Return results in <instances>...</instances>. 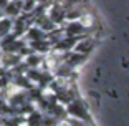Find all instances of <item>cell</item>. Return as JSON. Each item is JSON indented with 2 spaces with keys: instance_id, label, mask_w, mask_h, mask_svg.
Returning a JSON list of instances; mask_svg holds the SVG:
<instances>
[{
  "instance_id": "1",
  "label": "cell",
  "mask_w": 129,
  "mask_h": 126,
  "mask_svg": "<svg viewBox=\"0 0 129 126\" xmlns=\"http://www.w3.org/2000/svg\"><path fill=\"white\" fill-rule=\"evenodd\" d=\"M12 28V22L8 18H0V37H5V35L10 32Z\"/></svg>"
}]
</instances>
